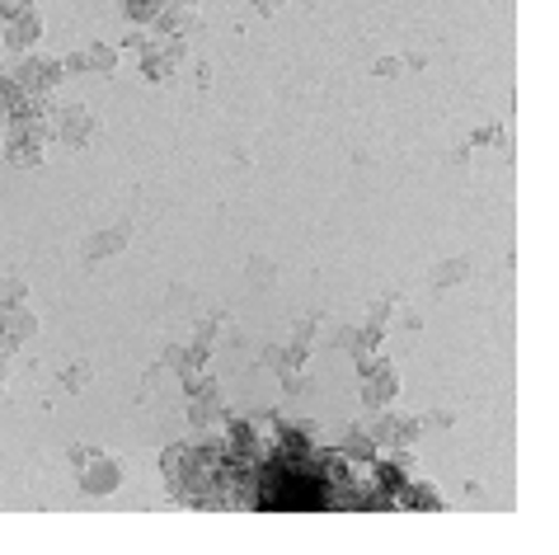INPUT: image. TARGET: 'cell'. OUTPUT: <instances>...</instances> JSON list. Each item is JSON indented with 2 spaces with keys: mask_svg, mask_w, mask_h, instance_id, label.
Instances as JSON below:
<instances>
[{
  "mask_svg": "<svg viewBox=\"0 0 559 555\" xmlns=\"http://www.w3.org/2000/svg\"><path fill=\"white\" fill-rule=\"evenodd\" d=\"M10 76L24 94H42L52 99V90L66 80L62 56H42V52H10Z\"/></svg>",
  "mask_w": 559,
  "mask_h": 555,
  "instance_id": "6da1fadb",
  "label": "cell"
},
{
  "mask_svg": "<svg viewBox=\"0 0 559 555\" xmlns=\"http://www.w3.org/2000/svg\"><path fill=\"white\" fill-rule=\"evenodd\" d=\"M52 137L62 141L66 151H90L94 141L104 137V123L85 104H62V109H52Z\"/></svg>",
  "mask_w": 559,
  "mask_h": 555,
  "instance_id": "7a4b0ae2",
  "label": "cell"
},
{
  "mask_svg": "<svg viewBox=\"0 0 559 555\" xmlns=\"http://www.w3.org/2000/svg\"><path fill=\"white\" fill-rule=\"evenodd\" d=\"M48 133L42 127H24V123H5V141H0V155L14 169H38L42 155H48Z\"/></svg>",
  "mask_w": 559,
  "mask_h": 555,
  "instance_id": "3957f363",
  "label": "cell"
},
{
  "mask_svg": "<svg viewBox=\"0 0 559 555\" xmlns=\"http://www.w3.org/2000/svg\"><path fill=\"white\" fill-rule=\"evenodd\" d=\"M42 42V14L28 5V0H20V5L5 10V48L10 52H38Z\"/></svg>",
  "mask_w": 559,
  "mask_h": 555,
  "instance_id": "277c9868",
  "label": "cell"
},
{
  "mask_svg": "<svg viewBox=\"0 0 559 555\" xmlns=\"http://www.w3.org/2000/svg\"><path fill=\"white\" fill-rule=\"evenodd\" d=\"M28 339H38V316L28 311L24 302L20 306H0V358H14Z\"/></svg>",
  "mask_w": 559,
  "mask_h": 555,
  "instance_id": "5b68a950",
  "label": "cell"
},
{
  "mask_svg": "<svg viewBox=\"0 0 559 555\" xmlns=\"http://www.w3.org/2000/svg\"><path fill=\"white\" fill-rule=\"evenodd\" d=\"M80 490L90 494V500H113V494L123 490V462H113V457H104V452H94V457L80 466Z\"/></svg>",
  "mask_w": 559,
  "mask_h": 555,
  "instance_id": "8992f818",
  "label": "cell"
},
{
  "mask_svg": "<svg viewBox=\"0 0 559 555\" xmlns=\"http://www.w3.org/2000/svg\"><path fill=\"white\" fill-rule=\"evenodd\" d=\"M399 401V373L391 367V358H377L363 373V405L367 409H391Z\"/></svg>",
  "mask_w": 559,
  "mask_h": 555,
  "instance_id": "52a82bcc",
  "label": "cell"
},
{
  "mask_svg": "<svg viewBox=\"0 0 559 555\" xmlns=\"http://www.w3.org/2000/svg\"><path fill=\"white\" fill-rule=\"evenodd\" d=\"M226 415V395H221V387L212 377H203L198 387L189 391V424L193 429H212Z\"/></svg>",
  "mask_w": 559,
  "mask_h": 555,
  "instance_id": "ba28073f",
  "label": "cell"
},
{
  "mask_svg": "<svg viewBox=\"0 0 559 555\" xmlns=\"http://www.w3.org/2000/svg\"><path fill=\"white\" fill-rule=\"evenodd\" d=\"M127 240H132V226H109V231H94L85 240V264H104L113 254L127 250Z\"/></svg>",
  "mask_w": 559,
  "mask_h": 555,
  "instance_id": "9c48e42d",
  "label": "cell"
},
{
  "mask_svg": "<svg viewBox=\"0 0 559 555\" xmlns=\"http://www.w3.org/2000/svg\"><path fill=\"white\" fill-rule=\"evenodd\" d=\"M395 504H405V508H447V500H442V490H433V485H423L419 476H409L405 485L395 490Z\"/></svg>",
  "mask_w": 559,
  "mask_h": 555,
  "instance_id": "30bf717a",
  "label": "cell"
},
{
  "mask_svg": "<svg viewBox=\"0 0 559 555\" xmlns=\"http://www.w3.org/2000/svg\"><path fill=\"white\" fill-rule=\"evenodd\" d=\"M161 14H165V0H123V20L132 28H155Z\"/></svg>",
  "mask_w": 559,
  "mask_h": 555,
  "instance_id": "8fae6325",
  "label": "cell"
},
{
  "mask_svg": "<svg viewBox=\"0 0 559 555\" xmlns=\"http://www.w3.org/2000/svg\"><path fill=\"white\" fill-rule=\"evenodd\" d=\"M90 56V76H113L123 62V48H113V42H94V48H85Z\"/></svg>",
  "mask_w": 559,
  "mask_h": 555,
  "instance_id": "7c38bea8",
  "label": "cell"
},
{
  "mask_svg": "<svg viewBox=\"0 0 559 555\" xmlns=\"http://www.w3.org/2000/svg\"><path fill=\"white\" fill-rule=\"evenodd\" d=\"M90 381H94V363H85V358H76L71 367H62V391H71V395H80V391H90Z\"/></svg>",
  "mask_w": 559,
  "mask_h": 555,
  "instance_id": "4fadbf2b",
  "label": "cell"
},
{
  "mask_svg": "<svg viewBox=\"0 0 559 555\" xmlns=\"http://www.w3.org/2000/svg\"><path fill=\"white\" fill-rule=\"evenodd\" d=\"M466 278H470V260H447V264L433 268L437 288H456V282H466Z\"/></svg>",
  "mask_w": 559,
  "mask_h": 555,
  "instance_id": "5bb4252c",
  "label": "cell"
},
{
  "mask_svg": "<svg viewBox=\"0 0 559 555\" xmlns=\"http://www.w3.org/2000/svg\"><path fill=\"white\" fill-rule=\"evenodd\" d=\"M24 297H28V288H24V278H0V306H20L24 302Z\"/></svg>",
  "mask_w": 559,
  "mask_h": 555,
  "instance_id": "9a60e30c",
  "label": "cell"
},
{
  "mask_svg": "<svg viewBox=\"0 0 559 555\" xmlns=\"http://www.w3.org/2000/svg\"><path fill=\"white\" fill-rule=\"evenodd\" d=\"M94 452H99V447H90V443H71V447H66V462H71V466H76V471H80V466H85V462H90V457H94Z\"/></svg>",
  "mask_w": 559,
  "mask_h": 555,
  "instance_id": "2e32d148",
  "label": "cell"
},
{
  "mask_svg": "<svg viewBox=\"0 0 559 555\" xmlns=\"http://www.w3.org/2000/svg\"><path fill=\"white\" fill-rule=\"evenodd\" d=\"M62 71H66V76H90V56H85V52H71L66 62H62Z\"/></svg>",
  "mask_w": 559,
  "mask_h": 555,
  "instance_id": "e0dca14e",
  "label": "cell"
},
{
  "mask_svg": "<svg viewBox=\"0 0 559 555\" xmlns=\"http://www.w3.org/2000/svg\"><path fill=\"white\" fill-rule=\"evenodd\" d=\"M250 5H254V14L274 20V14H282V10H287V0H250Z\"/></svg>",
  "mask_w": 559,
  "mask_h": 555,
  "instance_id": "ac0fdd59",
  "label": "cell"
},
{
  "mask_svg": "<svg viewBox=\"0 0 559 555\" xmlns=\"http://www.w3.org/2000/svg\"><path fill=\"white\" fill-rule=\"evenodd\" d=\"M475 141L480 147H498V141H504V127H484V133H475Z\"/></svg>",
  "mask_w": 559,
  "mask_h": 555,
  "instance_id": "d6986e66",
  "label": "cell"
},
{
  "mask_svg": "<svg viewBox=\"0 0 559 555\" xmlns=\"http://www.w3.org/2000/svg\"><path fill=\"white\" fill-rule=\"evenodd\" d=\"M395 71H399V66H395V56H381V66H377V76H395Z\"/></svg>",
  "mask_w": 559,
  "mask_h": 555,
  "instance_id": "ffe728a7",
  "label": "cell"
},
{
  "mask_svg": "<svg viewBox=\"0 0 559 555\" xmlns=\"http://www.w3.org/2000/svg\"><path fill=\"white\" fill-rule=\"evenodd\" d=\"M0 141H5V127H0Z\"/></svg>",
  "mask_w": 559,
  "mask_h": 555,
  "instance_id": "44dd1931",
  "label": "cell"
},
{
  "mask_svg": "<svg viewBox=\"0 0 559 555\" xmlns=\"http://www.w3.org/2000/svg\"><path fill=\"white\" fill-rule=\"evenodd\" d=\"M0 395H5V387H0Z\"/></svg>",
  "mask_w": 559,
  "mask_h": 555,
  "instance_id": "7402d4cb",
  "label": "cell"
}]
</instances>
